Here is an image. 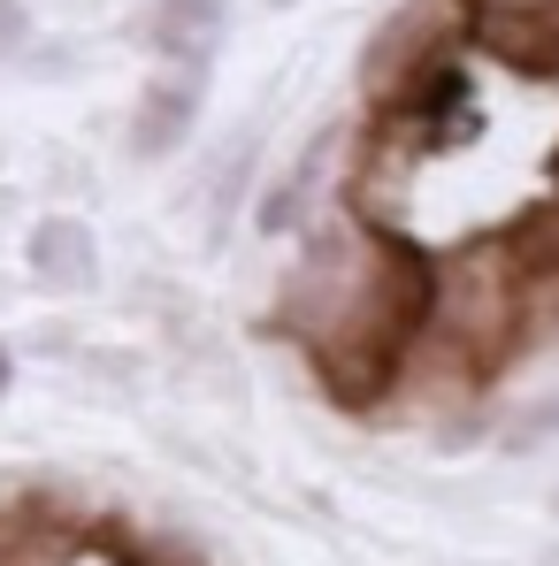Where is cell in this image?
<instances>
[{"instance_id":"cell-2","label":"cell","mask_w":559,"mask_h":566,"mask_svg":"<svg viewBox=\"0 0 559 566\" xmlns=\"http://www.w3.org/2000/svg\"><path fill=\"white\" fill-rule=\"evenodd\" d=\"M191 123H199V70H177V77H162V85L138 93L131 146H138V154H169V146H185Z\"/></svg>"},{"instance_id":"cell-3","label":"cell","mask_w":559,"mask_h":566,"mask_svg":"<svg viewBox=\"0 0 559 566\" xmlns=\"http://www.w3.org/2000/svg\"><path fill=\"white\" fill-rule=\"evenodd\" d=\"M31 269L54 283V291H85L100 269V253H93V230L77 222V214H54V222H39L31 230Z\"/></svg>"},{"instance_id":"cell-4","label":"cell","mask_w":559,"mask_h":566,"mask_svg":"<svg viewBox=\"0 0 559 566\" xmlns=\"http://www.w3.org/2000/svg\"><path fill=\"white\" fill-rule=\"evenodd\" d=\"M23 39H31V15H23V0H0V62H8Z\"/></svg>"},{"instance_id":"cell-5","label":"cell","mask_w":559,"mask_h":566,"mask_svg":"<svg viewBox=\"0 0 559 566\" xmlns=\"http://www.w3.org/2000/svg\"><path fill=\"white\" fill-rule=\"evenodd\" d=\"M8 376H15V360H8V353H0V390H8Z\"/></svg>"},{"instance_id":"cell-1","label":"cell","mask_w":559,"mask_h":566,"mask_svg":"<svg viewBox=\"0 0 559 566\" xmlns=\"http://www.w3.org/2000/svg\"><path fill=\"white\" fill-rule=\"evenodd\" d=\"M222 39H230V0H154L146 8V46L169 54L177 70H207Z\"/></svg>"}]
</instances>
